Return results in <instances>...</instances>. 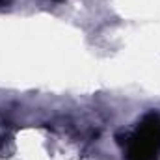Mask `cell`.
I'll list each match as a JSON object with an SVG mask.
<instances>
[{"mask_svg":"<svg viewBox=\"0 0 160 160\" xmlns=\"http://www.w3.org/2000/svg\"><path fill=\"white\" fill-rule=\"evenodd\" d=\"M160 153V116L149 114L140 121L136 130L127 136L128 160H157Z\"/></svg>","mask_w":160,"mask_h":160,"instance_id":"6da1fadb","label":"cell"},{"mask_svg":"<svg viewBox=\"0 0 160 160\" xmlns=\"http://www.w3.org/2000/svg\"><path fill=\"white\" fill-rule=\"evenodd\" d=\"M0 147H2V142H0Z\"/></svg>","mask_w":160,"mask_h":160,"instance_id":"7a4b0ae2","label":"cell"}]
</instances>
